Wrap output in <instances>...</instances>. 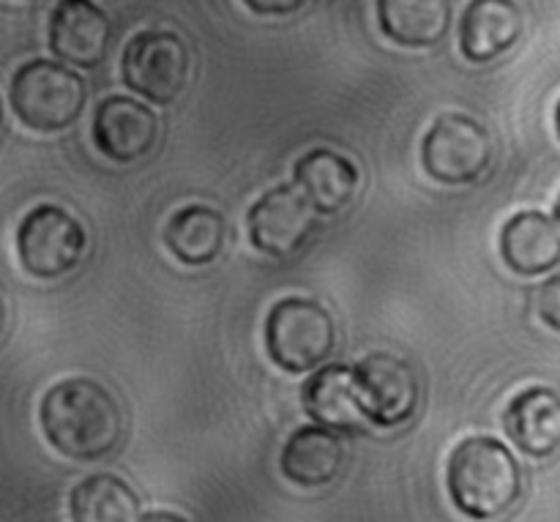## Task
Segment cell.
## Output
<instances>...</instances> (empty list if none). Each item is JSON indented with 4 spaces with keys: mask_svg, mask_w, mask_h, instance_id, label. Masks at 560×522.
<instances>
[{
    "mask_svg": "<svg viewBox=\"0 0 560 522\" xmlns=\"http://www.w3.org/2000/svg\"><path fill=\"white\" fill-rule=\"evenodd\" d=\"M315 206L299 184L266 192L249 211L252 244L271 257H290L310 241L315 230Z\"/></svg>",
    "mask_w": 560,
    "mask_h": 522,
    "instance_id": "9c48e42d",
    "label": "cell"
},
{
    "mask_svg": "<svg viewBox=\"0 0 560 522\" xmlns=\"http://www.w3.org/2000/svg\"><path fill=\"white\" fill-rule=\"evenodd\" d=\"M284 479L304 490H317V487L331 485L345 465V443L328 427H301L284 443L282 457Z\"/></svg>",
    "mask_w": 560,
    "mask_h": 522,
    "instance_id": "9a60e30c",
    "label": "cell"
},
{
    "mask_svg": "<svg viewBox=\"0 0 560 522\" xmlns=\"http://www.w3.org/2000/svg\"><path fill=\"white\" fill-rule=\"evenodd\" d=\"M452 501L474 520L506 514L523 496V471L514 454L495 438H465L446 471Z\"/></svg>",
    "mask_w": 560,
    "mask_h": 522,
    "instance_id": "7a4b0ae2",
    "label": "cell"
},
{
    "mask_svg": "<svg viewBox=\"0 0 560 522\" xmlns=\"http://www.w3.org/2000/svg\"><path fill=\"white\" fill-rule=\"evenodd\" d=\"M0 124H3V104H0Z\"/></svg>",
    "mask_w": 560,
    "mask_h": 522,
    "instance_id": "484cf974",
    "label": "cell"
},
{
    "mask_svg": "<svg viewBox=\"0 0 560 522\" xmlns=\"http://www.w3.org/2000/svg\"><path fill=\"white\" fill-rule=\"evenodd\" d=\"M159 118L151 107L129 96H109L93 115V142L118 164H135L156 148Z\"/></svg>",
    "mask_w": 560,
    "mask_h": 522,
    "instance_id": "30bf717a",
    "label": "cell"
},
{
    "mask_svg": "<svg viewBox=\"0 0 560 522\" xmlns=\"http://www.w3.org/2000/svg\"><path fill=\"white\" fill-rule=\"evenodd\" d=\"M88 102L85 82L52 60H31L11 80V107L33 131H63L82 115Z\"/></svg>",
    "mask_w": 560,
    "mask_h": 522,
    "instance_id": "277c9868",
    "label": "cell"
},
{
    "mask_svg": "<svg viewBox=\"0 0 560 522\" xmlns=\"http://www.w3.org/2000/svg\"><path fill=\"white\" fill-rule=\"evenodd\" d=\"M503 427L523 454L552 457L560 452V394L547 386L525 388L509 403Z\"/></svg>",
    "mask_w": 560,
    "mask_h": 522,
    "instance_id": "7c38bea8",
    "label": "cell"
},
{
    "mask_svg": "<svg viewBox=\"0 0 560 522\" xmlns=\"http://www.w3.org/2000/svg\"><path fill=\"white\" fill-rule=\"evenodd\" d=\"M421 162L430 178L441 184H476L492 164V137L470 115L446 113L427 131Z\"/></svg>",
    "mask_w": 560,
    "mask_h": 522,
    "instance_id": "5b68a950",
    "label": "cell"
},
{
    "mask_svg": "<svg viewBox=\"0 0 560 522\" xmlns=\"http://www.w3.org/2000/svg\"><path fill=\"white\" fill-rule=\"evenodd\" d=\"M42 427L55 452L77 463H93L113 454L120 443L124 414L102 383L71 378L42 399Z\"/></svg>",
    "mask_w": 560,
    "mask_h": 522,
    "instance_id": "6da1fadb",
    "label": "cell"
},
{
    "mask_svg": "<svg viewBox=\"0 0 560 522\" xmlns=\"http://www.w3.org/2000/svg\"><path fill=\"white\" fill-rule=\"evenodd\" d=\"M556 129H558V137H560V102H558V107H556Z\"/></svg>",
    "mask_w": 560,
    "mask_h": 522,
    "instance_id": "cb8c5ba5",
    "label": "cell"
},
{
    "mask_svg": "<svg viewBox=\"0 0 560 522\" xmlns=\"http://www.w3.org/2000/svg\"><path fill=\"white\" fill-rule=\"evenodd\" d=\"M88 235L69 211L58 206L33 208L16 233V252L27 274L58 279L71 274L85 257Z\"/></svg>",
    "mask_w": 560,
    "mask_h": 522,
    "instance_id": "52a82bcc",
    "label": "cell"
},
{
    "mask_svg": "<svg viewBox=\"0 0 560 522\" xmlns=\"http://www.w3.org/2000/svg\"><path fill=\"white\" fill-rule=\"evenodd\" d=\"M228 241V222L211 206H186L170 217L164 244L184 266H208L217 260Z\"/></svg>",
    "mask_w": 560,
    "mask_h": 522,
    "instance_id": "ac0fdd59",
    "label": "cell"
},
{
    "mask_svg": "<svg viewBox=\"0 0 560 522\" xmlns=\"http://www.w3.org/2000/svg\"><path fill=\"white\" fill-rule=\"evenodd\" d=\"M364 414L377 427H402L419 408V375L394 353H370L353 367Z\"/></svg>",
    "mask_w": 560,
    "mask_h": 522,
    "instance_id": "ba28073f",
    "label": "cell"
},
{
    "mask_svg": "<svg viewBox=\"0 0 560 522\" xmlns=\"http://www.w3.org/2000/svg\"><path fill=\"white\" fill-rule=\"evenodd\" d=\"M71 518L77 522H135L142 520L140 498L124 479L109 474L91 476L71 492Z\"/></svg>",
    "mask_w": 560,
    "mask_h": 522,
    "instance_id": "ffe728a7",
    "label": "cell"
},
{
    "mask_svg": "<svg viewBox=\"0 0 560 522\" xmlns=\"http://www.w3.org/2000/svg\"><path fill=\"white\" fill-rule=\"evenodd\" d=\"M556 217H558V224H560V200H558V206H556Z\"/></svg>",
    "mask_w": 560,
    "mask_h": 522,
    "instance_id": "d4e9b609",
    "label": "cell"
},
{
    "mask_svg": "<svg viewBox=\"0 0 560 522\" xmlns=\"http://www.w3.org/2000/svg\"><path fill=\"white\" fill-rule=\"evenodd\" d=\"M383 33L399 47H435L452 25L448 0H377Z\"/></svg>",
    "mask_w": 560,
    "mask_h": 522,
    "instance_id": "d6986e66",
    "label": "cell"
},
{
    "mask_svg": "<svg viewBox=\"0 0 560 522\" xmlns=\"http://www.w3.org/2000/svg\"><path fill=\"white\" fill-rule=\"evenodd\" d=\"M266 348L273 364L293 375H304L326 364L334 353L337 323L317 301L290 295L277 301L268 312Z\"/></svg>",
    "mask_w": 560,
    "mask_h": 522,
    "instance_id": "3957f363",
    "label": "cell"
},
{
    "mask_svg": "<svg viewBox=\"0 0 560 522\" xmlns=\"http://www.w3.org/2000/svg\"><path fill=\"white\" fill-rule=\"evenodd\" d=\"M191 55L173 31H142L124 49V82L153 104H170L189 82Z\"/></svg>",
    "mask_w": 560,
    "mask_h": 522,
    "instance_id": "8992f818",
    "label": "cell"
},
{
    "mask_svg": "<svg viewBox=\"0 0 560 522\" xmlns=\"http://www.w3.org/2000/svg\"><path fill=\"white\" fill-rule=\"evenodd\" d=\"M536 312H539L545 326L560 334V277L547 279L541 285L539 293H536Z\"/></svg>",
    "mask_w": 560,
    "mask_h": 522,
    "instance_id": "44dd1931",
    "label": "cell"
},
{
    "mask_svg": "<svg viewBox=\"0 0 560 522\" xmlns=\"http://www.w3.org/2000/svg\"><path fill=\"white\" fill-rule=\"evenodd\" d=\"M523 27V11L514 0H470L459 22V47L474 63H490L520 42Z\"/></svg>",
    "mask_w": 560,
    "mask_h": 522,
    "instance_id": "4fadbf2b",
    "label": "cell"
},
{
    "mask_svg": "<svg viewBox=\"0 0 560 522\" xmlns=\"http://www.w3.org/2000/svg\"><path fill=\"white\" fill-rule=\"evenodd\" d=\"M113 22L93 0H60L49 16V47L63 63L96 69L109 55Z\"/></svg>",
    "mask_w": 560,
    "mask_h": 522,
    "instance_id": "8fae6325",
    "label": "cell"
},
{
    "mask_svg": "<svg viewBox=\"0 0 560 522\" xmlns=\"http://www.w3.org/2000/svg\"><path fill=\"white\" fill-rule=\"evenodd\" d=\"M295 184L317 213H339L355 200L359 167L331 148H315L295 164Z\"/></svg>",
    "mask_w": 560,
    "mask_h": 522,
    "instance_id": "e0dca14e",
    "label": "cell"
},
{
    "mask_svg": "<svg viewBox=\"0 0 560 522\" xmlns=\"http://www.w3.org/2000/svg\"><path fill=\"white\" fill-rule=\"evenodd\" d=\"M503 263L520 277H541L560 266V224L541 211L514 213L501 230Z\"/></svg>",
    "mask_w": 560,
    "mask_h": 522,
    "instance_id": "5bb4252c",
    "label": "cell"
},
{
    "mask_svg": "<svg viewBox=\"0 0 560 522\" xmlns=\"http://www.w3.org/2000/svg\"><path fill=\"white\" fill-rule=\"evenodd\" d=\"M3 328H5V306L3 301H0V334H3Z\"/></svg>",
    "mask_w": 560,
    "mask_h": 522,
    "instance_id": "603a6c76",
    "label": "cell"
},
{
    "mask_svg": "<svg viewBox=\"0 0 560 522\" xmlns=\"http://www.w3.org/2000/svg\"><path fill=\"white\" fill-rule=\"evenodd\" d=\"M304 410L310 419L328 430L359 432L370 416L364 414L355 388V372L350 367L331 364L306 381L304 386Z\"/></svg>",
    "mask_w": 560,
    "mask_h": 522,
    "instance_id": "2e32d148",
    "label": "cell"
},
{
    "mask_svg": "<svg viewBox=\"0 0 560 522\" xmlns=\"http://www.w3.org/2000/svg\"><path fill=\"white\" fill-rule=\"evenodd\" d=\"M255 14H268V16H282L293 14V11L304 9L310 0H244Z\"/></svg>",
    "mask_w": 560,
    "mask_h": 522,
    "instance_id": "7402d4cb",
    "label": "cell"
}]
</instances>
